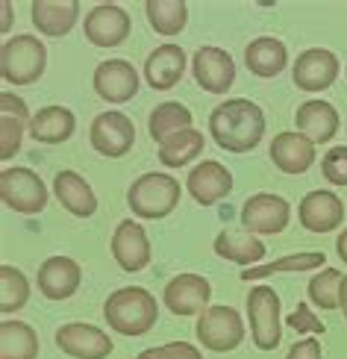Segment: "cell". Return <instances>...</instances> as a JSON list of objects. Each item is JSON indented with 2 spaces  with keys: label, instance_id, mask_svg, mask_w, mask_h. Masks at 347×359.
Wrapping results in <instances>:
<instances>
[{
  "label": "cell",
  "instance_id": "7bdbcfd3",
  "mask_svg": "<svg viewBox=\"0 0 347 359\" xmlns=\"http://www.w3.org/2000/svg\"><path fill=\"white\" fill-rule=\"evenodd\" d=\"M9 9H12V6L4 4V29H9Z\"/></svg>",
  "mask_w": 347,
  "mask_h": 359
},
{
  "label": "cell",
  "instance_id": "277c9868",
  "mask_svg": "<svg viewBox=\"0 0 347 359\" xmlns=\"http://www.w3.org/2000/svg\"><path fill=\"white\" fill-rule=\"evenodd\" d=\"M48 48L39 36H12L0 48V77L12 86H33L44 77Z\"/></svg>",
  "mask_w": 347,
  "mask_h": 359
},
{
  "label": "cell",
  "instance_id": "ba28073f",
  "mask_svg": "<svg viewBox=\"0 0 347 359\" xmlns=\"http://www.w3.org/2000/svg\"><path fill=\"white\" fill-rule=\"evenodd\" d=\"M198 339L206 351H236L245 341V321L233 306H209L198 318Z\"/></svg>",
  "mask_w": 347,
  "mask_h": 359
},
{
  "label": "cell",
  "instance_id": "60d3db41",
  "mask_svg": "<svg viewBox=\"0 0 347 359\" xmlns=\"http://www.w3.org/2000/svg\"><path fill=\"white\" fill-rule=\"evenodd\" d=\"M336 253L347 262V227H344V230L339 233V238H336Z\"/></svg>",
  "mask_w": 347,
  "mask_h": 359
},
{
  "label": "cell",
  "instance_id": "f1b7e54d",
  "mask_svg": "<svg viewBox=\"0 0 347 359\" xmlns=\"http://www.w3.org/2000/svg\"><path fill=\"white\" fill-rule=\"evenodd\" d=\"M203 144H206L203 133L194 130V127H189V130L177 133V136L165 139V142L159 144V162H162L165 168H183V165H189V162L198 156V154H203Z\"/></svg>",
  "mask_w": 347,
  "mask_h": 359
},
{
  "label": "cell",
  "instance_id": "3957f363",
  "mask_svg": "<svg viewBox=\"0 0 347 359\" xmlns=\"http://www.w3.org/2000/svg\"><path fill=\"white\" fill-rule=\"evenodd\" d=\"M179 180L162 171H150L132 180V186L127 189V206L132 209L135 218L142 221H159L168 218L177 203H179Z\"/></svg>",
  "mask_w": 347,
  "mask_h": 359
},
{
  "label": "cell",
  "instance_id": "74e56055",
  "mask_svg": "<svg viewBox=\"0 0 347 359\" xmlns=\"http://www.w3.org/2000/svg\"><path fill=\"white\" fill-rule=\"evenodd\" d=\"M285 321H289V327H292V330H297V333H318V336H324V333H327V327L312 316L306 304H297V309H294Z\"/></svg>",
  "mask_w": 347,
  "mask_h": 359
},
{
  "label": "cell",
  "instance_id": "7a4b0ae2",
  "mask_svg": "<svg viewBox=\"0 0 347 359\" xmlns=\"http://www.w3.org/2000/svg\"><path fill=\"white\" fill-rule=\"evenodd\" d=\"M103 318L121 336H144L156 327L159 304L156 297L142 286H124L107 297Z\"/></svg>",
  "mask_w": 347,
  "mask_h": 359
},
{
  "label": "cell",
  "instance_id": "836d02e7",
  "mask_svg": "<svg viewBox=\"0 0 347 359\" xmlns=\"http://www.w3.org/2000/svg\"><path fill=\"white\" fill-rule=\"evenodd\" d=\"M341 280H344V274L336 271V268H324V271H318V274L309 280V286H306L309 301L318 306V309H324V312L339 309V289H341Z\"/></svg>",
  "mask_w": 347,
  "mask_h": 359
},
{
  "label": "cell",
  "instance_id": "8fae6325",
  "mask_svg": "<svg viewBox=\"0 0 347 359\" xmlns=\"http://www.w3.org/2000/svg\"><path fill=\"white\" fill-rule=\"evenodd\" d=\"M209 297H212V286L203 274H177L162 292L165 306L179 318L203 316L209 309Z\"/></svg>",
  "mask_w": 347,
  "mask_h": 359
},
{
  "label": "cell",
  "instance_id": "484cf974",
  "mask_svg": "<svg viewBox=\"0 0 347 359\" xmlns=\"http://www.w3.org/2000/svg\"><path fill=\"white\" fill-rule=\"evenodd\" d=\"M285 62H289V50L274 36H259L245 48V65L253 77H262V80L277 77V74H283Z\"/></svg>",
  "mask_w": 347,
  "mask_h": 359
},
{
  "label": "cell",
  "instance_id": "8d00e7d4",
  "mask_svg": "<svg viewBox=\"0 0 347 359\" xmlns=\"http://www.w3.org/2000/svg\"><path fill=\"white\" fill-rule=\"evenodd\" d=\"M321 171L333 186H347V147L339 144L321 159Z\"/></svg>",
  "mask_w": 347,
  "mask_h": 359
},
{
  "label": "cell",
  "instance_id": "d6a6232c",
  "mask_svg": "<svg viewBox=\"0 0 347 359\" xmlns=\"http://www.w3.org/2000/svg\"><path fill=\"white\" fill-rule=\"evenodd\" d=\"M29 301V283L24 277V271H18L15 265H0V312L9 316V312L24 309Z\"/></svg>",
  "mask_w": 347,
  "mask_h": 359
},
{
  "label": "cell",
  "instance_id": "4316f807",
  "mask_svg": "<svg viewBox=\"0 0 347 359\" xmlns=\"http://www.w3.org/2000/svg\"><path fill=\"white\" fill-rule=\"evenodd\" d=\"M215 253L221 259L245 265V268H256L265 259V245L247 230H221L215 236Z\"/></svg>",
  "mask_w": 347,
  "mask_h": 359
},
{
  "label": "cell",
  "instance_id": "7c38bea8",
  "mask_svg": "<svg viewBox=\"0 0 347 359\" xmlns=\"http://www.w3.org/2000/svg\"><path fill=\"white\" fill-rule=\"evenodd\" d=\"M130 29V12H124L118 4H97L92 12H86L83 21V33L95 48H118L127 41Z\"/></svg>",
  "mask_w": 347,
  "mask_h": 359
},
{
  "label": "cell",
  "instance_id": "d590c367",
  "mask_svg": "<svg viewBox=\"0 0 347 359\" xmlns=\"http://www.w3.org/2000/svg\"><path fill=\"white\" fill-rule=\"evenodd\" d=\"M135 359H203V353L189 341H168V345L142 351Z\"/></svg>",
  "mask_w": 347,
  "mask_h": 359
},
{
  "label": "cell",
  "instance_id": "5b68a950",
  "mask_svg": "<svg viewBox=\"0 0 347 359\" xmlns=\"http://www.w3.org/2000/svg\"><path fill=\"white\" fill-rule=\"evenodd\" d=\"M280 294L271 286H253L247 294V318H250V339L259 351H274L280 345Z\"/></svg>",
  "mask_w": 347,
  "mask_h": 359
},
{
  "label": "cell",
  "instance_id": "4fadbf2b",
  "mask_svg": "<svg viewBox=\"0 0 347 359\" xmlns=\"http://www.w3.org/2000/svg\"><path fill=\"white\" fill-rule=\"evenodd\" d=\"M112 257L115 262L121 265V271H144V268L150 265V259H154V248H150V238L144 233V227L139 221H121L115 233H112Z\"/></svg>",
  "mask_w": 347,
  "mask_h": 359
},
{
  "label": "cell",
  "instance_id": "cb8c5ba5",
  "mask_svg": "<svg viewBox=\"0 0 347 359\" xmlns=\"http://www.w3.org/2000/svg\"><path fill=\"white\" fill-rule=\"evenodd\" d=\"M53 194H56V201L77 218H88L97 212L95 189L88 186L86 177H80L77 171H59L53 177Z\"/></svg>",
  "mask_w": 347,
  "mask_h": 359
},
{
  "label": "cell",
  "instance_id": "9a60e30c",
  "mask_svg": "<svg viewBox=\"0 0 347 359\" xmlns=\"http://www.w3.org/2000/svg\"><path fill=\"white\" fill-rule=\"evenodd\" d=\"M56 348L74 359H107L115 345L100 327L71 321L56 330Z\"/></svg>",
  "mask_w": 347,
  "mask_h": 359
},
{
  "label": "cell",
  "instance_id": "d6986e66",
  "mask_svg": "<svg viewBox=\"0 0 347 359\" xmlns=\"http://www.w3.org/2000/svg\"><path fill=\"white\" fill-rule=\"evenodd\" d=\"M297 218L309 233H333L344 221V201L333 191L315 189L300 201Z\"/></svg>",
  "mask_w": 347,
  "mask_h": 359
},
{
  "label": "cell",
  "instance_id": "e0dca14e",
  "mask_svg": "<svg viewBox=\"0 0 347 359\" xmlns=\"http://www.w3.org/2000/svg\"><path fill=\"white\" fill-rule=\"evenodd\" d=\"M83 283V271L77 259L71 257H50L39 265L36 286L48 301H68L71 294H77Z\"/></svg>",
  "mask_w": 347,
  "mask_h": 359
},
{
  "label": "cell",
  "instance_id": "b9f144b4",
  "mask_svg": "<svg viewBox=\"0 0 347 359\" xmlns=\"http://www.w3.org/2000/svg\"><path fill=\"white\" fill-rule=\"evenodd\" d=\"M339 309L344 312V321H347V274H344L341 289H339Z\"/></svg>",
  "mask_w": 347,
  "mask_h": 359
},
{
  "label": "cell",
  "instance_id": "7402d4cb",
  "mask_svg": "<svg viewBox=\"0 0 347 359\" xmlns=\"http://www.w3.org/2000/svg\"><path fill=\"white\" fill-rule=\"evenodd\" d=\"M294 124L312 144H327L339 133V112L327 100H306L297 107Z\"/></svg>",
  "mask_w": 347,
  "mask_h": 359
},
{
  "label": "cell",
  "instance_id": "e575fe53",
  "mask_svg": "<svg viewBox=\"0 0 347 359\" xmlns=\"http://www.w3.org/2000/svg\"><path fill=\"white\" fill-rule=\"evenodd\" d=\"M24 127H29L21 118L12 115H0V159H12L21 151V139H24Z\"/></svg>",
  "mask_w": 347,
  "mask_h": 359
},
{
  "label": "cell",
  "instance_id": "d4e9b609",
  "mask_svg": "<svg viewBox=\"0 0 347 359\" xmlns=\"http://www.w3.org/2000/svg\"><path fill=\"white\" fill-rule=\"evenodd\" d=\"M74 130H77V118L68 107H44L27 127L29 139L39 144H62L74 136Z\"/></svg>",
  "mask_w": 347,
  "mask_h": 359
},
{
  "label": "cell",
  "instance_id": "9c48e42d",
  "mask_svg": "<svg viewBox=\"0 0 347 359\" xmlns=\"http://www.w3.org/2000/svg\"><path fill=\"white\" fill-rule=\"evenodd\" d=\"M88 142L100 156H109V159H121L132 151L135 144V124L132 118L124 115L121 109H109V112H100L92 130H88Z\"/></svg>",
  "mask_w": 347,
  "mask_h": 359
},
{
  "label": "cell",
  "instance_id": "30bf717a",
  "mask_svg": "<svg viewBox=\"0 0 347 359\" xmlns=\"http://www.w3.org/2000/svg\"><path fill=\"white\" fill-rule=\"evenodd\" d=\"M191 74L203 92L227 95V88L236 83V62L224 48L206 44V48H198V53L191 56Z\"/></svg>",
  "mask_w": 347,
  "mask_h": 359
},
{
  "label": "cell",
  "instance_id": "4dcf8cb0",
  "mask_svg": "<svg viewBox=\"0 0 347 359\" xmlns=\"http://www.w3.org/2000/svg\"><path fill=\"white\" fill-rule=\"evenodd\" d=\"M191 127V109L183 107V103H159V107L150 112L147 118V130H150V139L154 142H165L177 136V133H183Z\"/></svg>",
  "mask_w": 347,
  "mask_h": 359
},
{
  "label": "cell",
  "instance_id": "f35d334b",
  "mask_svg": "<svg viewBox=\"0 0 347 359\" xmlns=\"http://www.w3.org/2000/svg\"><path fill=\"white\" fill-rule=\"evenodd\" d=\"M285 359H324V351H321V341L318 339H300L289 348Z\"/></svg>",
  "mask_w": 347,
  "mask_h": 359
},
{
  "label": "cell",
  "instance_id": "ffe728a7",
  "mask_svg": "<svg viewBox=\"0 0 347 359\" xmlns=\"http://www.w3.org/2000/svg\"><path fill=\"white\" fill-rule=\"evenodd\" d=\"M271 162L283 174H306L315 165V144L297 130H285L271 142Z\"/></svg>",
  "mask_w": 347,
  "mask_h": 359
},
{
  "label": "cell",
  "instance_id": "5bb4252c",
  "mask_svg": "<svg viewBox=\"0 0 347 359\" xmlns=\"http://www.w3.org/2000/svg\"><path fill=\"white\" fill-rule=\"evenodd\" d=\"M92 86L97 97H103L107 103H127L139 95V71L132 68V62L127 59H103L95 68Z\"/></svg>",
  "mask_w": 347,
  "mask_h": 359
},
{
  "label": "cell",
  "instance_id": "8992f818",
  "mask_svg": "<svg viewBox=\"0 0 347 359\" xmlns=\"http://www.w3.org/2000/svg\"><path fill=\"white\" fill-rule=\"evenodd\" d=\"M0 198L9 209L21 215H39L48 206V186L29 168H4L0 171Z\"/></svg>",
  "mask_w": 347,
  "mask_h": 359
},
{
  "label": "cell",
  "instance_id": "603a6c76",
  "mask_svg": "<svg viewBox=\"0 0 347 359\" xmlns=\"http://www.w3.org/2000/svg\"><path fill=\"white\" fill-rule=\"evenodd\" d=\"M29 12H33V24L39 27L41 36L62 39L77 24L80 4L77 0H33Z\"/></svg>",
  "mask_w": 347,
  "mask_h": 359
},
{
  "label": "cell",
  "instance_id": "ab89813d",
  "mask_svg": "<svg viewBox=\"0 0 347 359\" xmlns=\"http://www.w3.org/2000/svg\"><path fill=\"white\" fill-rule=\"evenodd\" d=\"M0 115H12V118H21V121H33L27 112V103L18 97V95H12V92H4L0 95Z\"/></svg>",
  "mask_w": 347,
  "mask_h": 359
},
{
  "label": "cell",
  "instance_id": "f546056e",
  "mask_svg": "<svg viewBox=\"0 0 347 359\" xmlns=\"http://www.w3.org/2000/svg\"><path fill=\"white\" fill-rule=\"evenodd\" d=\"M327 262L324 250H306V253H292V257H283V259H274V262H265V265H256V268H247L241 271V280L250 283V280H262V277H271V274H292V271H315Z\"/></svg>",
  "mask_w": 347,
  "mask_h": 359
},
{
  "label": "cell",
  "instance_id": "1f68e13d",
  "mask_svg": "<svg viewBox=\"0 0 347 359\" xmlns=\"http://www.w3.org/2000/svg\"><path fill=\"white\" fill-rule=\"evenodd\" d=\"M147 21L159 36H179L189 24V6L183 0H147Z\"/></svg>",
  "mask_w": 347,
  "mask_h": 359
},
{
  "label": "cell",
  "instance_id": "2e32d148",
  "mask_svg": "<svg viewBox=\"0 0 347 359\" xmlns=\"http://www.w3.org/2000/svg\"><path fill=\"white\" fill-rule=\"evenodd\" d=\"M339 56L327 48H309L294 59V86L304 92H324L339 80Z\"/></svg>",
  "mask_w": 347,
  "mask_h": 359
},
{
  "label": "cell",
  "instance_id": "52a82bcc",
  "mask_svg": "<svg viewBox=\"0 0 347 359\" xmlns=\"http://www.w3.org/2000/svg\"><path fill=\"white\" fill-rule=\"evenodd\" d=\"M292 206L280 194L271 191H256L241 206V230L253 236H277L289 227Z\"/></svg>",
  "mask_w": 347,
  "mask_h": 359
},
{
  "label": "cell",
  "instance_id": "83f0119b",
  "mask_svg": "<svg viewBox=\"0 0 347 359\" xmlns=\"http://www.w3.org/2000/svg\"><path fill=\"white\" fill-rule=\"evenodd\" d=\"M39 336L27 321H4L0 324V359H36Z\"/></svg>",
  "mask_w": 347,
  "mask_h": 359
},
{
  "label": "cell",
  "instance_id": "ac0fdd59",
  "mask_svg": "<svg viewBox=\"0 0 347 359\" xmlns=\"http://www.w3.org/2000/svg\"><path fill=\"white\" fill-rule=\"evenodd\" d=\"M186 189L200 206H215L233 191V174L218 159H203L186 177Z\"/></svg>",
  "mask_w": 347,
  "mask_h": 359
},
{
  "label": "cell",
  "instance_id": "44dd1931",
  "mask_svg": "<svg viewBox=\"0 0 347 359\" xmlns=\"http://www.w3.org/2000/svg\"><path fill=\"white\" fill-rule=\"evenodd\" d=\"M189 56L179 44H159V48L144 59V77L147 86L156 88V92H165V88H174L186 74Z\"/></svg>",
  "mask_w": 347,
  "mask_h": 359
},
{
  "label": "cell",
  "instance_id": "6da1fadb",
  "mask_svg": "<svg viewBox=\"0 0 347 359\" xmlns=\"http://www.w3.org/2000/svg\"><path fill=\"white\" fill-rule=\"evenodd\" d=\"M209 133L227 154H250L265 136V112L247 97H230L209 115Z\"/></svg>",
  "mask_w": 347,
  "mask_h": 359
}]
</instances>
